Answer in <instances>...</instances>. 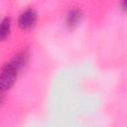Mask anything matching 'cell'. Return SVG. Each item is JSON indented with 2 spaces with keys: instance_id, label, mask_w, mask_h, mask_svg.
Masks as SVG:
<instances>
[{
  "instance_id": "cell-1",
  "label": "cell",
  "mask_w": 127,
  "mask_h": 127,
  "mask_svg": "<svg viewBox=\"0 0 127 127\" xmlns=\"http://www.w3.org/2000/svg\"><path fill=\"white\" fill-rule=\"evenodd\" d=\"M29 55L26 51L15 54L0 68V92L10 90L16 83L20 73L28 64Z\"/></svg>"
},
{
  "instance_id": "cell-5",
  "label": "cell",
  "mask_w": 127,
  "mask_h": 127,
  "mask_svg": "<svg viewBox=\"0 0 127 127\" xmlns=\"http://www.w3.org/2000/svg\"><path fill=\"white\" fill-rule=\"evenodd\" d=\"M119 10L125 13L126 11V0H119Z\"/></svg>"
},
{
  "instance_id": "cell-2",
  "label": "cell",
  "mask_w": 127,
  "mask_h": 127,
  "mask_svg": "<svg viewBox=\"0 0 127 127\" xmlns=\"http://www.w3.org/2000/svg\"><path fill=\"white\" fill-rule=\"evenodd\" d=\"M38 22V13L33 8H28L24 10L18 17L17 24L22 31H31L33 30Z\"/></svg>"
},
{
  "instance_id": "cell-6",
  "label": "cell",
  "mask_w": 127,
  "mask_h": 127,
  "mask_svg": "<svg viewBox=\"0 0 127 127\" xmlns=\"http://www.w3.org/2000/svg\"><path fill=\"white\" fill-rule=\"evenodd\" d=\"M2 103V95H1V92H0V105Z\"/></svg>"
},
{
  "instance_id": "cell-4",
  "label": "cell",
  "mask_w": 127,
  "mask_h": 127,
  "mask_svg": "<svg viewBox=\"0 0 127 127\" xmlns=\"http://www.w3.org/2000/svg\"><path fill=\"white\" fill-rule=\"evenodd\" d=\"M12 30L11 18L6 17L0 21V42H3L9 38Z\"/></svg>"
},
{
  "instance_id": "cell-3",
  "label": "cell",
  "mask_w": 127,
  "mask_h": 127,
  "mask_svg": "<svg viewBox=\"0 0 127 127\" xmlns=\"http://www.w3.org/2000/svg\"><path fill=\"white\" fill-rule=\"evenodd\" d=\"M83 19V13L79 8H72L68 10L64 17V26L68 30H74L77 28Z\"/></svg>"
}]
</instances>
